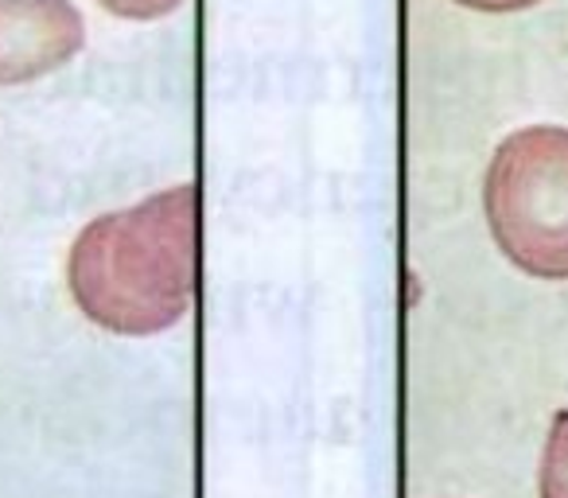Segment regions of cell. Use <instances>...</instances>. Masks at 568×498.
<instances>
[{"label": "cell", "instance_id": "obj_1", "mask_svg": "<svg viewBox=\"0 0 568 498\" xmlns=\"http://www.w3.org/2000/svg\"><path fill=\"white\" fill-rule=\"evenodd\" d=\"M199 187L175 183L87 222L67 254V288L90 324L125 339L175 327L195 304Z\"/></svg>", "mask_w": 568, "mask_h": 498}, {"label": "cell", "instance_id": "obj_2", "mask_svg": "<svg viewBox=\"0 0 568 498\" xmlns=\"http://www.w3.org/2000/svg\"><path fill=\"white\" fill-rule=\"evenodd\" d=\"M495 245L534 281H568V129H514L483 180Z\"/></svg>", "mask_w": 568, "mask_h": 498}, {"label": "cell", "instance_id": "obj_3", "mask_svg": "<svg viewBox=\"0 0 568 498\" xmlns=\"http://www.w3.org/2000/svg\"><path fill=\"white\" fill-rule=\"evenodd\" d=\"M87 48L74 0H0V87L48 79Z\"/></svg>", "mask_w": 568, "mask_h": 498}, {"label": "cell", "instance_id": "obj_4", "mask_svg": "<svg viewBox=\"0 0 568 498\" xmlns=\"http://www.w3.org/2000/svg\"><path fill=\"white\" fill-rule=\"evenodd\" d=\"M537 495L568 498V409H557L549 420L541 448V471H537Z\"/></svg>", "mask_w": 568, "mask_h": 498}, {"label": "cell", "instance_id": "obj_5", "mask_svg": "<svg viewBox=\"0 0 568 498\" xmlns=\"http://www.w3.org/2000/svg\"><path fill=\"white\" fill-rule=\"evenodd\" d=\"M105 12H113L118 20H160L172 17L175 9H183V0H98Z\"/></svg>", "mask_w": 568, "mask_h": 498}, {"label": "cell", "instance_id": "obj_6", "mask_svg": "<svg viewBox=\"0 0 568 498\" xmlns=\"http://www.w3.org/2000/svg\"><path fill=\"white\" fill-rule=\"evenodd\" d=\"M459 9H471V12H526L541 0H456Z\"/></svg>", "mask_w": 568, "mask_h": 498}]
</instances>
